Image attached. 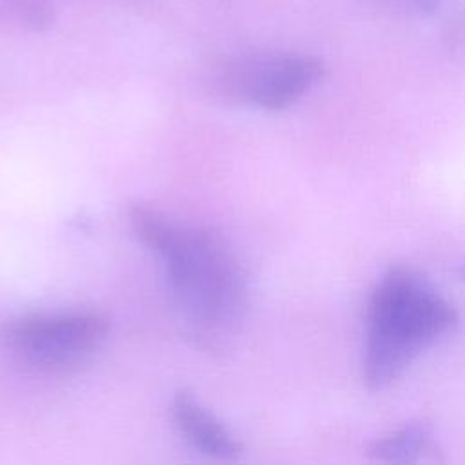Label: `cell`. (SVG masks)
Wrapping results in <instances>:
<instances>
[{
  "mask_svg": "<svg viewBox=\"0 0 465 465\" xmlns=\"http://www.w3.org/2000/svg\"><path fill=\"white\" fill-rule=\"evenodd\" d=\"M456 323V309L421 276L405 267L389 269L367 305L363 345L367 387L381 391L392 385Z\"/></svg>",
  "mask_w": 465,
  "mask_h": 465,
  "instance_id": "7a4b0ae2",
  "label": "cell"
},
{
  "mask_svg": "<svg viewBox=\"0 0 465 465\" xmlns=\"http://www.w3.org/2000/svg\"><path fill=\"white\" fill-rule=\"evenodd\" d=\"M414 4L427 13H432L438 7V0H414Z\"/></svg>",
  "mask_w": 465,
  "mask_h": 465,
  "instance_id": "52a82bcc",
  "label": "cell"
},
{
  "mask_svg": "<svg viewBox=\"0 0 465 465\" xmlns=\"http://www.w3.org/2000/svg\"><path fill=\"white\" fill-rule=\"evenodd\" d=\"M171 412L178 432L200 454L218 461H232L242 454V441L191 391L180 389L173 396Z\"/></svg>",
  "mask_w": 465,
  "mask_h": 465,
  "instance_id": "5b68a950",
  "label": "cell"
},
{
  "mask_svg": "<svg viewBox=\"0 0 465 465\" xmlns=\"http://www.w3.org/2000/svg\"><path fill=\"white\" fill-rule=\"evenodd\" d=\"M323 76L320 58L303 53L258 54L231 65L227 89L262 109H285Z\"/></svg>",
  "mask_w": 465,
  "mask_h": 465,
  "instance_id": "277c9868",
  "label": "cell"
},
{
  "mask_svg": "<svg viewBox=\"0 0 465 465\" xmlns=\"http://www.w3.org/2000/svg\"><path fill=\"white\" fill-rule=\"evenodd\" d=\"M111 322L94 311L38 312L7 322L4 345L35 369L56 372L91 358L107 340Z\"/></svg>",
  "mask_w": 465,
  "mask_h": 465,
  "instance_id": "3957f363",
  "label": "cell"
},
{
  "mask_svg": "<svg viewBox=\"0 0 465 465\" xmlns=\"http://www.w3.org/2000/svg\"><path fill=\"white\" fill-rule=\"evenodd\" d=\"M369 454L380 465H427L436 461L438 449L425 425L411 423L378 438Z\"/></svg>",
  "mask_w": 465,
  "mask_h": 465,
  "instance_id": "8992f818",
  "label": "cell"
},
{
  "mask_svg": "<svg viewBox=\"0 0 465 465\" xmlns=\"http://www.w3.org/2000/svg\"><path fill=\"white\" fill-rule=\"evenodd\" d=\"M136 236L163 260L171 292L205 347L223 345L247 309V278L232 247L214 231L183 225L143 205L129 209Z\"/></svg>",
  "mask_w": 465,
  "mask_h": 465,
  "instance_id": "6da1fadb",
  "label": "cell"
}]
</instances>
